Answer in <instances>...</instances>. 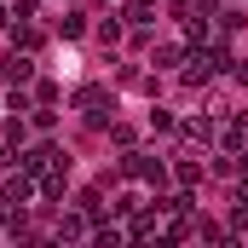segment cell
I'll return each instance as SVG.
<instances>
[{
	"label": "cell",
	"mask_w": 248,
	"mask_h": 248,
	"mask_svg": "<svg viewBox=\"0 0 248 248\" xmlns=\"http://www.w3.org/2000/svg\"><path fill=\"white\" fill-rule=\"evenodd\" d=\"M0 202L23 208V202H29V179H6V190H0Z\"/></svg>",
	"instance_id": "obj_1"
},
{
	"label": "cell",
	"mask_w": 248,
	"mask_h": 248,
	"mask_svg": "<svg viewBox=\"0 0 248 248\" xmlns=\"http://www.w3.org/2000/svg\"><path fill=\"white\" fill-rule=\"evenodd\" d=\"M185 58V52H179V46H162V52H156V69H173V63Z\"/></svg>",
	"instance_id": "obj_2"
}]
</instances>
